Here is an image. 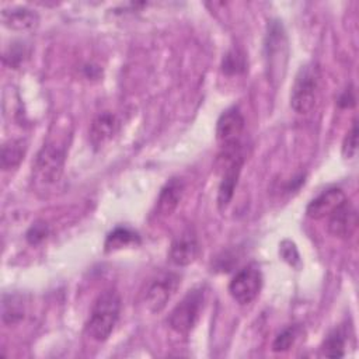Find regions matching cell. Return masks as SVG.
I'll list each match as a JSON object with an SVG mask.
<instances>
[{
	"label": "cell",
	"instance_id": "obj_1",
	"mask_svg": "<svg viewBox=\"0 0 359 359\" xmlns=\"http://www.w3.org/2000/svg\"><path fill=\"white\" fill-rule=\"evenodd\" d=\"M121 311L119 294L109 289L102 292L94 302L90 317L86 323V334L97 341L104 342L112 334Z\"/></svg>",
	"mask_w": 359,
	"mask_h": 359
},
{
	"label": "cell",
	"instance_id": "obj_2",
	"mask_svg": "<svg viewBox=\"0 0 359 359\" xmlns=\"http://www.w3.org/2000/svg\"><path fill=\"white\" fill-rule=\"evenodd\" d=\"M66 147L55 140L43 143L32 164V181L39 191H48L60 181Z\"/></svg>",
	"mask_w": 359,
	"mask_h": 359
},
{
	"label": "cell",
	"instance_id": "obj_3",
	"mask_svg": "<svg viewBox=\"0 0 359 359\" xmlns=\"http://www.w3.org/2000/svg\"><path fill=\"white\" fill-rule=\"evenodd\" d=\"M320 79L321 73L316 63H306L299 69L290 93V107L297 114H307L316 107L320 93Z\"/></svg>",
	"mask_w": 359,
	"mask_h": 359
},
{
	"label": "cell",
	"instance_id": "obj_4",
	"mask_svg": "<svg viewBox=\"0 0 359 359\" xmlns=\"http://www.w3.org/2000/svg\"><path fill=\"white\" fill-rule=\"evenodd\" d=\"M205 302V287L191 289L168 316L170 327L178 334H188L196 324Z\"/></svg>",
	"mask_w": 359,
	"mask_h": 359
},
{
	"label": "cell",
	"instance_id": "obj_5",
	"mask_svg": "<svg viewBox=\"0 0 359 359\" xmlns=\"http://www.w3.org/2000/svg\"><path fill=\"white\" fill-rule=\"evenodd\" d=\"M287 55V42L283 27L279 21H271L268 24V32L265 39V57L269 69L271 79L279 80V70L285 69Z\"/></svg>",
	"mask_w": 359,
	"mask_h": 359
},
{
	"label": "cell",
	"instance_id": "obj_6",
	"mask_svg": "<svg viewBox=\"0 0 359 359\" xmlns=\"http://www.w3.org/2000/svg\"><path fill=\"white\" fill-rule=\"evenodd\" d=\"M262 273L258 266L248 265L240 269L229 283V293L238 304H250L259 293Z\"/></svg>",
	"mask_w": 359,
	"mask_h": 359
},
{
	"label": "cell",
	"instance_id": "obj_7",
	"mask_svg": "<svg viewBox=\"0 0 359 359\" xmlns=\"http://www.w3.org/2000/svg\"><path fill=\"white\" fill-rule=\"evenodd\" d=\"M181 278L174 272H160L147 286L144 302L151 313H160L177 292Z\"/></svg>",
	"mask_w": 359,
	"mask_h": 359
},
{
	"label": "cell",
	"instance_id": "obj_8",
	"mask_svg": "<svg viewBox=\"0 0 359 359\" xmlns=\"http://www.w3.org/2000/svg\"><path fill=\"white\" fill-rule=\"evenodd\" d=\"M245 121L237 107L227 108L217 119L216 139L222 146L240 144V137L244 130Z\"/></svg>",
	"mask_w": 359,
	"mask_h": 359
},
{
	"label": "cell",
	"instance_id": "obj_9",
	"mask_svg": "<svg viewBox=\"0 0 359 359\" xmlns=\"http://www.w3.org/2000/svg\"><path fill=\"white\" fill-rule=\"evenodd\" d=\"M328 231L338 238H349L358 227V212L346 199L328 216Z\"/></svg>",
	"mask_w": 359,
	"mask_h": 359
},
{
	"label": "cell",
	"instance_id": "obj_10",
	"mask_svg": "<svg viewBox=\"0 0 359 359\" xmlns=\"http://www.w3.org/2000/svg\"><path fill=\"white\" fill-rule=\"evenodd\" d=\"M198 240L192 229H185L178 234L170 245L168 258L177 266H187L192 264L198 255Z\"/></svg>",
	"mask_w": 359,
	"mask_h": 359
},
{
	"label": "cell",
	"instance_id": "obj_11",
	"mask_svg": "<svg viewBox=\"0 0 359 359\" xmlns=\"http://www.w3.org/2000/svg\"><path fill=\"white\" fill-rule=\"evenodd\" d=\"M345 201L346 196L342 189L328 188L310 201V203L306 208V215L314 220L328 217Z\"/></svg>",
	"mask_w": 359,
	"mask_h": 359
},
{
	"label": "cell",
	"instance_id": "obj_12",
	"mask_svg": "<svg viewBox=\"0 0 359 359\" xmlns=\"http://www.w3.org/2000/svg\"><path fill=\"white\" fill-rule=\"evenodd\" d=\"M184 181L178 177L170 178L165 185L161 188L160 195L157 198L156 210L158 216H170L177 206L180 205L182 195H184Z\"/></svg>",
	"mask_w": 359,
	"mask_h": 359
},
{
	"label": "cell",
	"instance_id": "obj_13",
	"mask_svg": "<svg viewBox=\"0 0 359 359\" xmlns=\"http://www.w3.org/2000/svg\"><path fill=\"white\" fill-rule=\"evenodd\" d=\"M118 130V119L111 112L98 114L90 126V142L94 149L102 147Z\"/></svg>",
	"mask_w": 359,
	"mask_h": 359
},
{
	"label": "cell",
	"instance_id": "obj_14",
	"mask_svg": "<svg viewBox=\"0 0 359 359\" xmlns=\"http://www.w3.org/2000/svg\"><path fill=\"white\" fill-rule=\"evenodd\" d=\"M1 22L11 29L27 31V29H32L38 25L39 17L34 10L27 8V7L3 8Z\"/></svg>",
	"mask_w": 359,
	"mask_h": 359
},
{
	"label": "cell",
	"instance_id": "obj_15",
	"mask_svg": "<svg viewBox=\"0 0 359 359\" xmlns=\"http://www.w3.org/2000/svg\"><path fill=\"white\" fill-rule=\"evenodd\" d=\"M25 303L18 293H4L1 299V320L7 325H14L24 318Z\"/></svg>",
	"mask_w": 359,
	"mask_h": 359
},
{
	"label": "cell",
	"instance_id": "obj_16",
	"mask_svg": "<svg viewBox=\"0 0 359 359\" xmlns=\"http://www.w3.org/2000/svg\"><path fill=\"white\" fill-rule=\"evenodd\" d=\"M25 143L22 140H8L1 146V156H0V164L4 171L18 167L21 160L25 154Z\"/></svg>",
	"mask_w": 359,
	"mask_h": 359
},
{
	"label": "cell",
	"instance_id": "obj_17",
	"mask_svg": "<svg viewBox=\"0 0 359 359\" xmlns=\"http://www.w3.org/2000/svg\"><path fill=\"white\" fill-rule=\"evenodd\" d=\"M130 244H139V236L128 227H115L105 238V251H115Z\"/></svg>",
	"mask_w": 359,
	"mask_h": 359
},
{
	"label": "cell",
	"instance_id": "obj_18",
	"mask_svg": "<svg viewBox=\"0 0 359 359\" xmlns=\"http://www.w3.org/2000/svg\"><path fill=\"white\" fill-rule=\"evenodd\" d=\"M321 353L328 358H341L345 355V335L341 330H334L325 337L321 345Z\"/></svg>",
	"mask_w": 359,
	"mask_h": 359
},
{
	"label": "cell",
	"instance_id": "obj_19",
	"mask_svg": "<svg viewBox=\"0 0 359 359\" xmlns=\"http://www.w3.org/2000/svg\"><path fill=\"white\" fill-rule=\"evenodd\" d=\"M245 69V60L244 56L238 50H230L222 63V70L226 74H237L244 72Z\"/></svg>",
	"mask_w": 359,
	"mask_h": 359
},
{
	"label": "cell",
	"instance_id": "obj_20",
	"mask_svg": "<svg viewBox=\"0 0 359 359\" xmlns=\"http://www.w3.org/2000/svg\"><path fill=\"white\" fill-rule=\"evenodd\" d=\"M296 337H297V327L296 325H290V327L285 328L275 338V341L272 344V351L273 352H285V351H287L294 344Z\"/></svg>",
	"mask_w": 359,
	"mask_h": 359
},
{
	"label": "cell",
	"instance_id": "obj_21",
	"mask_svg": "<svg viewBox=\"0 0 359 359\" xmlns=\"http://www.w3.org/2000/svg\"><path fill=\"white\" fill-rule=\"evenodd\" d=\"M358 151V123L353 121L351 129L344 137L342 142V156L345 158H352Z\"/></svg>",
	"mask_w": 359,
	"mask_h": 359
},
{
	"label": "cell",
	"instance_id": "obj_22",
	"mask_svg": "<svg viewBox=\"0 0 359 359\" xmlns=\"http://www.w3.org/2000/svg\"><path fill=\"white\" fill-rule=\"evenodd\" d=\"M48 234H49V227H48V224H46L45 222H42V220H38V222H35V223L28 229L25 237H27V241H28L29 244L36 245V244L42 243V241L48 237Z\"/></svg>",
	"mask_w": 359,
	"mask_h": 359
},
{
	"label": "cell",
	"instance_id": "obj_23",
	"mask_svg": "<svg viewBox=\"0 0 359 359\" xmlns=\"http://www.w3.org/2000/svg\"><path fill=\"white\" fill-rule=\"evenodd\" d=\"M24 56H25L24 46H13V48H10L8 52L4 53V62H7L10 59V62H8L10 66H18L22 62Z\"/></svg>",
	"mask_w": 359,
	"mask_h": 359
},
{
	"label": "cell",
	"instance_id": "obj_24",
	"mask_svg": "<svg viewBox=\"0 0 359 359\" xmlns=\"http://www.w3.org/2000/svg\"><path fill=\"white\" fill-rule=\"evenodd\" d=\"M280 254H282V257H283L286 261H289V264H292V265H293V261H299V254H297V250H296L294 244L290 243V241H287V240H285V241L282 243V245H280Z\"/></svg>",
	"mask_w": 359,
	"mask_h": 359
},
{
	"label": "cell",
	"instance_id": "obj_25",
	"mask_svg": "<svg viewBox=\"0 0 359 359\" xmlns=\"http://www.w3.org/2000/svg\"><path fill=\"white\" fill-rule=\"evenodd\" d=\"M338 105L341 107V108H351V107H353L355 105V94H353V91L349 88H346L341 95H339V98H338Z\"/></svg>",
	"mask_w": 359,
	"mask_h": 359
}]
</instances>
